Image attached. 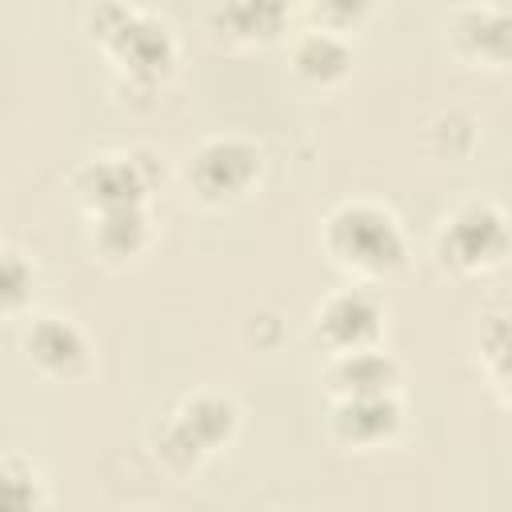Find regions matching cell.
<instances>
[{
    "instance_id": "1",
    "label": "cell",
    "mask_w": 512,
    "mask_h": 512,
    "mask_svg": "<svg viewBox=\"0 0 512 512\" xmlns=\"http://www.w3.org/2000/svg\"><path fill=\"white\" fill-rule=\"evenodd\" d=\"M328 248L336 260L360 272H392L404 260V236L396 220L372 204H348L328 220Z\"/></svg>"
},
{
    "instance_id": "2",
    "label": "cell",
    "mask_w": 512,
    "mask_h": 512,
    "mask_svg": "<svg viewBox=\"0 0 512 512\" xmlns=\"http://www.w3.org/2000/svg\"><path fill=\"white\" fill-rule=\"evenodd\" d=\"M508 232H504V216L492 204H468L460 208L444 232H440V256L444 264L460 268V272H476V268H492L504 256Z\"/></svg>"
},
{
    "instance_id": "3",
    "label": "cell",
    "mask_w": 512,
    "mask_h": 512,
    "mask_svg": "<svg viewBox=\"0 0 512 512\" xmlns=\"http://www.w3.org/2000/svg\"><path fill=\"white\" fill-rule=\"evenodd\" d=\"M236 428V408L220 396H196L180 408L176 424L164 436V452L176 464H196L204 452H212L216 444H224Z\"/></svg>"
},
{
    "instance_id": "4",
    "label": "cell",
    "mask_w": 512,
    "mask_h": 512,
    "mask_svg": "<svg viewBox=\"0 0 512 512\" xmlns=\"http://www.w3.org/2000/svg\"><path fill=\"white\" fill-rule=\"evenodd\" d=\"M260 172V152L248 144V140H208L196 160H192V184L204 200H224V196H236L252 184V176Z\"/></svg>"
},
{
    "instance_id": "5",
    "label": "cell",
    "mask_w": 512,
    "mask_h": 512,
    "mask_svg": "<svg viewBox=\"0 0 512 512\" xmlns=\"http://www.w3.org/2000/svg\"><path fill=\"white\" fill-rule=\"evenodd\" d=\"M316 328H320V336H324L332 348H340V352L364 348V344L376 336V328H380V304H376L368 292H360V288L336 292V296L324 300V308H320V316H316Z\"/></svg>"
},
{
    "instance_id": "6",
    "label": "cell",
    "mask_w": 512,
    "mask_h": 512,
    "mask_svg": "<svg viewBox=\"0 0 512 512\" xmlns=\"http://www.w3.org/2000/svg\"><path fill=\"white\" fill-rule=\"evenodd\" d=\"M104 44L120 56L124 68H132L136 76H160L168 64H172V40L168 32L156 24V20H144V16H132L124 12L120 24L104 36Z\"/></svg>"
},
{
    "instance_id": "7",
    "label": "cell",
    "mask_w": 512,
    "mask_h": 512,
    "mask_svg": "<svg viewBox=\"0 0 512 512\" xmlns=\"http://www.w3.org/2000/svg\"><path fill=\"white\" fill-rule=\"evenodd\" d=\"M396 428H400V404L388 392H376V396H344V404L332 416L336 440L356 444V448L380 444Z\"/></svg>"
},
{
    "instance_id": "8",
    "label": "cell",
    "mask_w": 512,
    "mask_h": 512,
    "mask_svg": "<svg viewBox=\"0 0 512 512\" xmlns=\"http://www.w3.org/2000/svg\"><path fill=\"white\" fill-rule=\"evenodd\" d=\"M24 348H28V356H32L44 372H52V376H72V372L84 364V336H80L68 320H56V316L32 324Z\"/></svg>"
},
{
    "instance_id": "9",
    "label": "cell",
    "mask_w": 512,
    "mask_h": 512,
    "mask_svg": "<svg viewBox=\"0 0 512 512\" xmlns=\"http://www.w3.org/2000/svg\"><path fill=\"white\" fill-rule=\"evenodd\" d=\"M140 192H144V180L132 160H96L80 172V196L88 204H96L100 212L140 204Z\"/></svg>"
},
{
    "instance_id": "10",
    "label": "cell",
    "mask_w": 512,
    "mask_h": 512,
    "mask_svg": "<svg viewBox=\"0 0 512 512\" xmlns=\"http://www.w3.org/2000/svg\"><path fill=\"white\" fill-rule=\"evenodd\" d=\"M452 36H456V44L468 56H480V60H492V64L508 60V16L496 12V8H468V12H460Z\"/></svg>"
},
{
    "instance_id": "11",
    "label": "cell",
    "mask_w": 512,
    "mask_h": 512,
    "mask_svg": "<svg viewBox=\"0 0 512 512\" xmlns=\"http://www.w3.org/2000/svg\"><path fill=\"white\" fill-rule=\"evenodd\" d=\"M332 384L344 396H376V392H392L396 384V364L384 352H368V348H352L336 360L332 368Z\"/></svg>"
},
{
    "instance_id": "12",
    "label": "cell",
    "mask_w": 512,
    "mask_h": 512,
    "mask_svg": "<svg viewBox=\"0 0 512 512\" xmlns=\"http://www.w3.org/2000/svg\"><path fill=\"white\" fill-rule=\"evenodd\" d=\"M292 0H220V28L228 36H244V40H264L276 36L284 16H288Z\"/></svg>"
},
{
    "instance_id": "13",
    "label": "cell",
    "mask_w": 512,
    "mask_h": 512,
    "mask_svg": "<svg viewBox=\"0 0 512 512\" xmlns=\"http://www.w3.org/2000/svg\"><path fill=\"white\" fill-rule=\"evenodd\" d=\"M352 56H348V44L332 32H312L296 44V72L316 80V84H328V80H340L348 72Z\"/></svg>"
},
{
    "instance_id": "14",
    "label": "cell",
    "mask_w": 512,
    "mask_h": 512,
    "mask_svg": "<svg viewBox=\"0 0 512 512\" xmlns=\"http://www.w3.org/2000/svg\"><path fill=\"white\" fill-rule=\"evenodd\" d=\"M96 236H100V248H104L108 256H132V252L144 244V236H148L144 216H140V204L104 208V212H100V228H96Z\"/></svg>"
},
{
    "instance_id": "15",
    "label": "cell",
    "mask_w": 512,
    "mask_h": 512,
    "mask_svg": "<svg viewBox=\"0 0 512 512\" xmlns=\"http://www.w3.org/2000/svg\"><path fill=\"white\" fill-rule=\"evenodd\" d=\"M40 496H36V480L28 468L20 464H0V508L4 512H16V508H32Z\"/></svg>"
},
{
    "instance_id": "16",
    "label": "cell",
    "mask_w": 512,
    "mask_h": 512,
    "mask_svg": "<svg viewBox=\"0 0 512 512\" xmlns=\"http://www.w3.org/2000/svg\"><path fill=\"white\" fill-rule=\"evenodd\" d=\"M28 288H32L28 264L20 256H12V252H0V312L20 308L28 300Z\"/></svg>"
},
{
    "instance_id": "17",
    "label": "cell",
    "mask_w": 512,
    "mask_h": 512,
    "mask_svg": "<svg viewBox=\"0 0 512 512\" xmlns=\"http://www.w3.org/2000/svg\"><path fill=\"white\" fill-rule=\"evenodd\" d=\"M312 4H316V12H320L328 24L340 28V24H356V20L368 12L372 0H312Z\"/></svg>"
}]
</instances>
